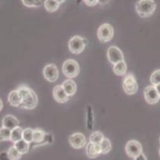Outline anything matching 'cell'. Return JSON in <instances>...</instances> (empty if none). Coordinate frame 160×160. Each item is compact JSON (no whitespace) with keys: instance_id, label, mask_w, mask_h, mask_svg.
Instances as JSON below:
<instances>
[{"instance_id":"6da1fadb","label":"cell","mask_w":160,"mask_h":160,"mask_svg":"<svg viewBox=\"0 0 160 160\" xmlns=\"http://www.w3.org/2000/svg\"><path fill=\"white\" fill-rule=\"evenodd\" d=\"M22 97V102L19 107L26 110H33L38 104V98L36 93L30 87L26 85H21L18 87Z\"/></svg>"},{"instance_id":"7a4b0ae2","label":"cell","mask_w":160,"mask_h":160,"mask_svg":"<svg viewBox=\"0 0 160 160\" xmlns=\"http://www.w3.org/2000/svg\"><path fill=\"white\" fill-rule=\"evenodd\" d=\"M135 9L140 17L149 18L154 13L156 4L154 0H139L135 5Z\"/></svg>"},{"instance_id":"3957f363","label":"cell","mask_w":160,"mask_h":160,"mask_svg":"<svg viewBox=\"0 0 160 160\" xmlns=\"http://www.w3.org/2000/svg\"><path fill=\"white\" fill-rule=\"evenodd\" d=\"M33 140L32 143L33 147L41 146L48 143H51L53 141V137L51 134L46 132L43 129L36 128L33 129Z\"/></svg>"},{"instance_id":"277c9868","label":"cell","mask_w":160,"mask_h":160,"mask_svg":"<svg viewBox=\"0 0 160 160\" xmlns=\"http://www.w3.org/2000/svg\"><path fill=\"white\" fill-rule=\"evenodd\" d=\"M79 65L78 63L72 59L67 60L62 65V72L68 78H74L78 76L79 73Z\"/></svg>"},{"instance_id":"5b68a950","label":"cell","mask_w":160,"mask_h":160,"mask_svg":"<svg viewBox=\"0 0 160 160\" xmlns=\"http://www.w3.org/2000/svg\"><path fill=\"white\" fill-rule=\"evenodd\" d=\"M122 87L124 91L128 95H133L138 91V86L134 74L129 73L124 78Z\"/></svg>"},{"instance_id":"8992f818","label":"cell","mask_w":160,"mask_h":160,"mask_svg":"<svg viewBox=\"0 0 160 160\" xmlns=\"http://www.w3.org/2000/svg\"><path fill=\"white\" fill-rule=\"evenodd\" d=\"M114 29L111 24L108 23H104L99 26L98 30V37L101 42H110L112 41Z\"/></svg>"},{"instance_id":"52a82bcc","label":"cell","mask_w":160,"mask_h":160,"mask_svg":"<svg viewBox=\"0 0 160 160\" xmlns=\"http://www.w3.org/2000/svg\"><path fill=\"white\" fill-rule=\"evenodd\" d=\"M69 49L70 51L73 54L79 55L82 53L86 46V42L85 39L78 35L74 36L69 41Z\"/></svg>"},{"instance_id":"ba28073f","label":"cell","mask_w":160,"mask_h":160,"mask_svg":"<svg viewBox=\"0 0 160 160\" xmlns=\"http://www.w3.org/2000/svg\"><path fill=\"white\" fill-rule=\"evenodd\" d=\"M125 150L129 157L136 158L142 153V146L137 140H131L126 145Z\"/></svg>"},{"instance_id":"9c48e42d","label":"cell","mask_w":160,"mask_h":160,"mask_svg":"<svg viewBox=\"0 0 160 160\" xmlns=\"http://www.w3.org/2000/svg\"><path fill=\"white\" fill-rule=\"evenodd\" d=\"M107 57L109 62L115 65L117 63L124 60V57L122 51L115 46H110L108 49Z\"/></svg>"},{"instance_id":"30bf717a","label":"cell","mask_w":160,"mask_h":160,"mask_svg":"<svg viewBox=\"0 0 160 160\" xmlns=\"http://www.w3.org/2000/svg\"><path fill=\"white\" fill-rule=\"evenodd\" d=\"M43 74L46 80L49 82H55L58 78L59 72L57 67L54 63H50L45 66Z\"/></svg>"},{"instance_id":"8fae6325","label":"cell","mask_w":160,"mask_h":160,"mask_svg":"<svg viewBox=\"0 0 160 160\" xmlns=\"http://www.w3.org/2000/svg\"><path fill=\"white\" fill-rule=\"evenodd\" d=\"M69 142L72 148L75 149H82L85 146L87 140L85 135L81 132H75L69 138Z\"/></svg>"},{"instance_id":"7c38bea8","label":"cell","mask_w":160,"mask_h":160,"mask_svg":"<svg viewBox=\"0 0 160 160\" xmlns=\"http://www.w3.org/2000/svg\"><path fill=\"white\" fill-rule=\"evenodd\" d=\"M143 94L146 102L149 104L157 103L160 99L155 86L153 85L147 87L144 90Z\"/></svg>"},{"instance_id":"4fadbf2b","label":"cell","mask_w":160,"mask_h":160,"mask_svg":"<svg viewBox=\"0 0 160 160\" xmlns=\"http://www.w3.org/2000/svg\"><path fill=\"white\" fill-rule=\"evenodd\" d=\"M52 95L55 100L60 104L65 103L69 99L68 95L66 94L62 85H58L54 87L52 90Z\"/></svg>"},{"instance_id":"5bb4252c","label":"cell","mask_w":160,"mask_h":160,"mask_svg":"<svg viewBox=\"0 0 160 160\" xmlns=\"http://www.w3.org/2000/svg\"><path fill=\"white\" fill-rule=\"evenodd\" d=\"M2 126L12 130L15 128L19 126V121L15 116L10 114L7 115L3 118Z\"/></svg>"},{"instance_id":"9a60e30c","label":"cell","mask_w":160,"mask_h":160,"mask_svg":"<svg viewBox=\"0 0 160 160\" xmlns=\"http://www.w3.org/2000/svg\"><path fill=\"white\" fill-rule=\"evenodd\" d=\"M86 154L90 159L96 158L100 154H101L100 145L89 142L86 147Z\"/></svg>"},{"instance_id":"2e32d148","label":"cell","mask_w":160,"mask_h":160,"mask_svg":"<svg viewBox=\"0 0 160 160\" xmlns=\"http://www.w3.org/2000/svg\"><path fill=\"white\" fill-rule=\"evenodd\" d=\"M8 101L11 106H15V107H19L22 102V97L18 89L12 90L10 92L8 97Z\"/></svg>"},{"instance_id":"e0dca14e","label":"cell","mask_w":160,"mask_h":160,"mask_svg":"<svg viewBox=\"0 0 160 160\" xmlns=\"http://www.w3.org/2000/svg\"><path fill=\"white\" fill-rule=\"evenodd\" d=\"M62 87L65 91L66 94L68 95L69 97L74 96L77 90V85L76 83L71 79H68L65 80L62 83Z\"/></svg>"},{"instance_id":"ac0fdd59","label":"cell","mask_w":160,"mask_h":160,"mask_svg":"<svg viewBox=\"0 0 160 160\" xmlns=\"http://www.w3.org/2000/svg\"><path fill=\"white\" fill-rule=\"evenodd\" d=\"M113 70L116 75L119 76H124L127 71V65L126 62L122 60L113 65Z\"/></svg>"},{"instance_id":"d6986e66","label":"cell","mask_w":160,"mask_h":160,"mask_svg":"<svg viewBox=\"0 0 160 160\" xmlns=\"http://www.w3.org/2000/svg\"><path fill=\"white\" fill-rule=\"evenodd\" d=\"M14 145L15 148L18 150V151L22 154L28 153L30 150V143H28L27 142H26L23 139H22L17 142H15Z\"/></svg>"},{"instance_id":"ffe728a7","label":"cell","mask_w":160,"mask_h":160,"mask_svg":"<svg viewBox=\"0 0 160 160\" xmlns=\"http://www.w3.org/2000/svg\"><path fill=\"white\" fill-rule=\"evenodd\" d=\"M22 131L23 129L20 127L18 126L11 130V135H10V141H11L13 143L17 142L21 140L22 139Z\"/></svg>"},{"instance_id":"44dd1931","label":"cell","mask_w":160,"mask_h":160,"mask_svg":"<svg viewBox=\"0 0 160 160\" xmlns=\"http://www.w3.org/2000/svg\"><path fill=\"white\" fill-rule=\"evenodd\" d=\"M87 128L89 130H92L94 128V113L90 105L87 108Z\"/></svg>"},{"instance_id":"7402d4cb","label":"cell","mask_w":160,"mask_h":160,"mask_svg":"<svg viewBox=\"0 0 160 160\" xmlns=\"http://www.w3.org/2000/svg\"><path fill=\"white\" fill-rule=\"evenodd\" d=\"M60 3L55 0H46L44 2V7L48 12H54L58 10Z\"/></svg>"},{"instance_id":"603a6c76","label":"cell","mask_w":160,"mask_h":160,"mask_svg":"<svg viewBox=\"0 0 160 160\" xmlns=\"http://www.w3.org/2000/svg\"><path fill=\"white\" fill-rule=\"evenodd\" d=\"M7 153L10 160H19L22 155L18 151L14 145L10 147L7 151Z\"/></svg>"},{"instance_id":"cb8c5ba5","label":"cell","mask_w":160,"mask_h":160,"mask_svg":"<svg viewBox=\"0 0 160 160\" xmlns=\"http://www.w3.org/2000/svg\"><path fill=\"white\" fill-rule=\"evenodd\" d=\"M101 150V154H106L112 150V143L109 139L104 138L99 144Z\"/></svg>"},{"instance_id":"d4e9b609","label":"cell","mask_w":160,"mask_h":160,"mask_svg":"<svg viewBox=\"0 0 160 160\" xmlns=\"http://www.w3.org/2000/svg\"><path fill=\"white\" fill-rule=\"evenodd\" d=\"M104 137L100 131H95L90 137V142L94 144H100Z\"/></svg>"},{"instance_id":"484cf974","label":"cell","mask_w":160,"mask_h":160,"mask_svg":"<svg viewBox=\"0 0 160 160\" xmlns=\"http://www.w3.org/2000/svg\"><path fill=\"white\" fill-rule=\"evenodd\" d=\"M33 129L28 128H26L25 129H23L22 131V139L25 140L26 142H27L29 143H32L33 142Z\"/></svg>"},{"instance_id":"4316f807","label":"cell","mask_w":160,"mask_h":160,"mask_svg":"<svg viewBox=\"0 0 160 160\" xmlns=\"http://www.w3.org/2000/svg\"><path fill=\"white\" fill-rule=\"evenodd\" d=\"M11 130L4 127L0 128V140L2 141H8L10 139Z\"/></svg>"},{"instance_id":"83f0119b","label":"cell","mask_w":160,"mask_h":160,"mask_svg":"<svg viewBox=\"0 0 160 160\" xmlns=\"http://www.w3.org/2000/svg\"><path fill=\"white\" fill-rule=\"evenodd\" d=\"M23 5L27 7L37 8L42 5L41 0H21Z\"/></svg>"},{"instance_id":"f1b7e54d","label":"cell","mask_w":160,"mask_h":160,"mask_svg":"<svg viewBox=\"0 0 160 160\" xmlns=\"http://www.w3.org/2000/svg\"><path fill=\"white\" fill-rule=\"evenodd\" d=\"M150 82L153 86L160 84V69H158L152 72L150 77Z\"/></svg>"},{"instance_id":"f546056e","label":"cell","mask_w":160,"mask_h":160,"mask_svg":"<svg viewBox=\"0 0 160 160\" xmlns=\"http://www.w3.org/2000/svg\"><path fill=\"white\" fill-rule=\"evenodd\" d=\"M83 2L88 7H94L99 3L98 0H83Z\"/></svg>"},{"instance_id":"4dcf8cb0","label":"cell","mask_w":160,"mask_h":160,"mask_svg":"<svg viewBox=\"0 0 160 160\" xmlns=\"http://www.w3.org/2000/svg\"><path fill=\"white\" fill-rule=\"evenodd\" d=\"M0 160H10L7 152H2L0 153Z\"/></svg>"},{"instance_id":"1f68e13d","label":"cell","mask_w":160,"mask_h":160,"mask_svg":"<svg viewBox=\"0 0 160 160\" xmlns=\"http://www.w3.org/2000/svg\"><path fill=\"white\" fill-rule=\"evenodd\" d=\"M135 160H147L145 156L142 153L140 156H138V157H137L136 158H135Z\"/></svg>"},{"instance_id":"d6a6232c","label":"cell","mask_w":160,"mask_h":160,"mask_svg":"<svg viewBox=\"0 0 160 160\" xmlns=\"http://www.w3.org/2000/svg\"><path fill=\"white\" fill-rule=\"evenodd\" d=\"M98 1H99V4L101 5H104L109 3L110 0H98Z\"/></svg>"},{"instance_id":"836d02e7","label":"cell","mask_w":160,"mask_h":160,"mask_svg":"<svg viewBox=\"0 0 160 160\" xmlns=\"http://www.w3.org/2000/svg\"><path fill=\"white\" fill-rule=\"evenodd\" d=\"M155 87H156V90H157V92H158V94H159V97H160V84H159V85L155 86Z\"/></svg>"},{"instance_id":"e575fe53","label":"cell","mask_w":160,"mask_h":160,"mask_svg":"<svg viewBox=\"0 0 160 160\" xmlns=\"http://www.w3.org/2000/svg\"><path fill=\"white\" fill-rule=\"evenodd\" d=\"M3 104L2 99H0V112L3 110Z\"/></svg>"},{"instance_id":"d590c367","label":"cell","mask_w":160,"mask_h":160,"mask_svg":"<svg viewBox=\"0 0 160 160\" xmlns=\"http://www.w3.org/2000/svg\"><path fill=\"white\" fill-rule=\"evenodd\" d=\"M55 1H57L58 3H59L60 4H61V3H63V2H65V0H55Z\"/></svg>"},{"instance_id":"8d00e7d4","label":"cell","mask_w":160,"mask_h":160,"mask_svg":"<svg viewBox=\"0 0 160 160\" xmlns=\"http://www.w3.org/2000/svg\"><path fill=\"white\" fill-rule=\"evenodd\" d=\"M159 156H160V149H159Z\"/></svg>"},{"instance_id":"74e56055","label":"cell","mask_w":160,"mask_h":160,"mask_svg":"<svg viewBox=\"0 0 160 160\" xmlns=\"http://www.w3.org/2000/svg\"><path fill=\"white\" fill-rule=\"evenodd\" d=\"M159 140H160V138H159Z\"/></svg>"}]
</instances>
